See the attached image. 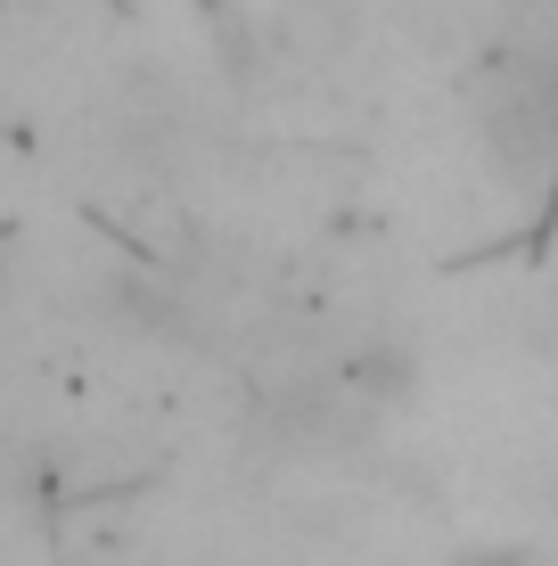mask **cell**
<instances>
[{"label":"cell","instance_id":"cell-1","mask_svg":"<svg viewBox=\"0 0 558 566\" xmlns=\"http://www.w3.org/2000/svg\"><path fill=\"white\" fill-rule=\"evenodd\" d=\"M534 115H543V132L558 140V57L543 66V83H534Z\"/></svg>","mask_w":558,"mask_h":566},{"label":"cell","instance_id":"cell-2","mask_svg":"<svg viewBox=\"0 0 558 566\" xmlns=\"http://www.w3.org/2000/svg\"><path fill=\"white\" fill-rule=\"evenodd\" d=\"M9 271H17V247H9V230H0V296H9Z\"/></svg>","mask_w":558,"mask_h":566}]
</instances>
